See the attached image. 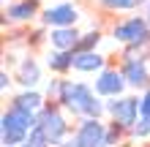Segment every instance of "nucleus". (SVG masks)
Instances as JSON below:
<instances>
[{"label": "nucleus", "instance_id": "f257e3e1", "mask_svg": "<svg viewBox=\"0 0 150 147\" xmlns=\"http://www.w3.org/2000/svg\"><path fill=\"white\" fill-rule=\"evenodd\" d=\"M57 103L76 120L107 115V98H101L93 84L79 82V79H68V76H63V90H60Z\"/></svg>", "mask_w": 150, "mask_h": 147}, {"label": "nucleus", "instance_id": "f03ea898", "mask_svg": "<svg viewBox=\"0 0 150 147\" xmlns=\"http://www.w3.org/2000/svg\"><path fill=\"white\" fill-rule=\"evenodd\" d=\"M36 125H38V115L25 112L19 106H11V103H8V109L3 112V117H0V144L3 147L25 144Z\"/></svg>", "mask_w": 150, "mask_h": 147}, {"label": "nucleus", "instance_id": "7ed1b4c3", "mask_svg": "<svg viewBox=\"0 0 150 147\" xmlns=\"http://www.w3.org/2000/svg\"><path fill=\"white\" fill-rule=\"evenodd\" d=\"M109 36L120 46H150V22L145 14H131L112 22Z\"/></svg>", "mask_w": 150, "mask_h": 147}, {"label": "nucleus", "instance_id": "20e7f679", "mask_svg": "<svg viewBox=\"0 0 150 147\" xmlns=\"http://www.w3.org/2000/svg\"><path fill=\"white\" fill-rule=\"evenodd\" d=\"M68 117H71V115H68L57 101H47V106L38 112V128L49 136V142L55 144V147H57L60 142H66L68 136L74 134Z\"/></svg>", "mask_w": 150, "mask_h": 147}, {"label": "nucleus", "instance_id": "39448f33", "mask_svg": "<svg viewBox=\"0 0 150 147\" xmlns=\"http://www.w3.org/2000/svg\"><path fill=\"white\" fill-rule=\"evenodd\" d=\"M107 117L112 123L123 125L126 131L137 125V120L142 117V112H139V96H117V98H107Z\"/></svg>", "mask_w": 150, "mask_h": 147}, {"label": "nucleus", "instance_id": "423d86ee", "mask_svg": "<svg viewBox=\"0 0 150 147\" xmlns=\"http://www.w3.org/2000/svg\"><path fill=\"white\" fill-rule=\"evenodd\" d=\"M107 128H109V123H104V117H82L74 125L76 147H109Z\"/></svg>", "mask_w": 150, "mask_h": 147}, {"label": "nucleus", "instance_id": "0eeeda50", "mask_svg": "<svg viewBox=\"0 0 150 147\" xmlns=\"http://www.w3.org/2000/svg\"><path fill=\"white\" fill-rule=\"evenodd\" d=\"M79 6L76 3H71V0H60V3H52V6H47L41 11V25L47 30H52V27H74V25L79 22Z\"/></svg>", "mask_w": 150, "mask_h": 147}, {"label": "nucleus", "instance_id": "6e6552de", "mask_svg": "<svg viewBox=\"0 0 150 147\" xmlns=\"http://www.w3.org/2000/svg\"><path fill=\"white\" fill-rule=\"evenodd\" d=\"M96 93L101 98H117V96H126L128 90V82L123 76L120 65H107L101 74H96V82H93Z\"/></svg>", "mask_w": 150, "mask_h": 147}, {"label": "nucleus", "instance_id": "1a4fd4ad", "mask_svg": "<svg viewBox=\"0 0 150 147\" xmlns=\"http://www.w3.org/2000/svg\"><path fill=\"white\" fill-rule=\"evenodd\" d=\"M41 0H11L3 6V25H30L41 19Z\"/></svg>", "mask_w": 150, "mask_h": 147}, {"label": "nucleus", "instance_id": "9d476101", "mask_svg": "<svg viewBox=\"0 0 150 147\" xmlns=\"http://www.w3.org/2000/svg\"><path fill=\"white\" fill-rule=\"evenodd\" d=\"M44 79V71H41V63L33 55H25L14 68V82L19 84L22 90H36Z\"/></svg>", "mask_w": 150, "mask_h": 147}, {"label": "nucleus", "instance_id": "9b49d317", "mask_svg": "<svg viewBox=\"0 0 150 147\" xmlns=\"http://www.w3.org/2000/svg\"><path fill=\"white\" fill-rule=\"evenodd\" d=\"M79 41H82V30L76 27H52L47 33V46L52 49H63V52H76Z\"/></svg>", "mask_w": 150, "mask_h": 147}, {"label": "nucleus", "instance_id": "f8f14e48", "mask_svg": "<svg viewBox=\"0 0 150 147\" xmlns=\"http://www.w3.org/2000/svg\"><path fill=\"white\" fill-rule=\"evenodd\" d=\"M109 65L107 55H101L98 49H85V52H74V71L76 74H101Z\"/></svg>", "mask_w": 150, "mask_h": 147}, {"label": "nucleus", "instance_id": "ddd939ff", "mask_svg": "<svg viewBox=\"0 0 150 147\" xmlns=\"http://www.w3.org/2000/svg\"><path fill=\"white\" fill-rule=\"evenodd\" d=\"M47 68L55 76H68L74 71V52H63V49H47Z\"/></svg>", "mask_w": 150, "mask_h": 147}, {"label": "nucleus", "instance_id": "4468645a", "mask_svg": "<svg viewBox=\"0 0 150 147\" xmlns=\"http://www.w3.org/2000/svg\"><path fill=\"white\" fill-rule=\"evenodd\" d=\"M47 96L36 87V90H19V93H14V98H11V106H19L25 112H33V115H38V112L47 106Z\"/></svg>", "mask_w": 150, "mask_h": 147}, {"label": "nucleus", "instance_id": "2eb2a0df", "mask_svg": "<svg viewBox=\"0 0 150 147\" xmlns=\"http://www.w3.org/2000/svg\"><path fill=\"white\" fill-rule=\"evenodd\" d=\"M96 3L109 14H120V11H139V8L145 11L147 0H96Z\"/></svg>", "mask_w": 150, "mask_h": 147}, {"label": "nucleus", "instance_id": "dca6fc26", "mask_svg": "<svg viewBox=\"0 0 150 147\" xmlns=\"http://www.w3.org/2000/svg\"><path fill=\"white\" fill-rule=\"evenodd\" d=\"M101 38H104V33H101L98 27H93V30H82V41H79V49H76V52H85V49H98Z\"/></svg>", "mask_w": 150, "mask_h": 147}, {"label": "nucleus", "instance_id": "f3484780", "mask_svg": "<svg viewBox=\"0 0 150 147\" xmlns=\"http://www.w3.org/2000/svg\"><path fill=\"white\" fill-rule=\"evenodd\" d=\"M60 90H63V76L52 74V79L47 82V87H44V96H47L49 101H57L60 98Z\"/></svg>", "mask_w": 150, "mask_h": 147}, {"label": "nucleus", "instance_id": "a211bd4d", "mask_svg": "<svg viewBox=\"0 0 150 147\" xmlns=\"http://www.w3.org/2000/svg\"><path fill=\"white\" fill-rule=\"evenodd\" d=\"M11 87H14V74H8L6 68H3V71H0V93L6 96Z\"/></svg>", "mask_w": 150, "mask_h": 147}, {"label": "nucleus", "instance_id": "6ab92c4d", "mask_svg": "<svg viewBox=\"0 0 150 147\" xmlns=\"http://www.w3.org/2000/svg\"><path fill=\"white\" fill-rule=\"evenodd\" d=\"M139 112H142V115H150V87L139 93Z\"/></svg>", "mask_w": 150, "mask_h": 147}, {"label": "nucleus", "instance_id": "aec40b11", "mask_svg": "<svg viewBox=\"0 0 150 147\" xmlns=\"http://www.w3.org/2000/svg\"><path fill=\"white\" fill-rule=\"evenodd\" d=\"M57 147H76V142H74V134H71V136H68V139H66V142H60Z\"/></svg>", "mask_w": 150, "mask_h": 147}, {"label": "nucleus", "instance_id": "412c9836", "mask_svg": "<svg viewBox=\"0 0 150 147\" xmlns=\"http://www.w3.org/2000/svg\"><path fill=\"white\" fill-rule=\"evenodd\" d=\"M145 16H147V22H150V3L145 6Z\"/></svg>", "mask_w": 150, "mask_h": 147}, {"label": "nucleus", "instance_id": "4be33fe9", "mask_svg": "<svg viewBox=\"0 0 150 147\" xmlns=\"http://www.w3.org/2000/svg\"><path fill=\"white\" fill-rule=\"evenodd\" d=\"M16 147H30V142H25V144H16Z\"/></svg>", "mask_w": 150, "mask_h": 147}]
</instances>
